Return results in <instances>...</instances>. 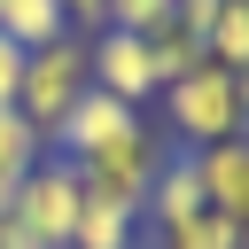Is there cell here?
<instances>
[{
  "label": "cell",
  "mask_w": 249,
  "mask_h": 249,
  "mask_svg": "<svg viewBox=\"0 0 249 249\" xmlns=\"http://www.w3.org/2000/svg\"><path fill=\"white\" fill-rule=\"evenodd\" d=\"M93 78H86V39L78 31H62V39H47V47H31L23 54V93H16V109L39 124V140L62 124V109L86 93Z\"/></svg>",
  "instance_id": "3"
},
{
  "label": "cell",
  "mask_w": 249,
  "mask_h": 249,
  "mask_svg": "<svg viewBox=\"0 0 249 249\" xmlns=\"http://www.w3.org/2000/svg\"><path fill=\"white\" fill-rule=\"evenodd\" d=\"M124 132H140V109H124V101H117V93H101V86H86V93L62 109V124L47 132V156H62V163H86V156L117 148Z\"/></svg>",
  "instance_id": "6"
},
{
  "label": "cell",
  "mask_w": 249,
  "mask_h": 249,
  "mask_svg": "<svg viewBox=\"0 0 249 249\" xmlns=\"http://www.w3.org/2000/svg\"><path fill=\"white\" fill-rule=\"evenodd\" d=\"M86 78H93L101 93H117L124 109H140V101H156V93H163L148 39H140V31H109V23L86 39Z\"/></svg>",
  "instance_id": "5"
},
{
  "label": "cell",
  "mask_w": 249,
  "mask_h": 249,
  "mask_svg": "<svg viewBox=\"0 0 249 249\" xmlns=\"http://www.w3.org/2000/svg\"><path fill=\"white\" fill-rule=\"evenodd\" d=\"M148 54H156V78H163V86L210 62V54H202V39H195L187 23H163V31H148Z\"/></svg>",
  "instance_id": "13"
},
{
  "label": "cell",
  "mask_w": 249,
  "mask_h": 249,
  "mask_svg": "<svg viewBox=\"0 0 249 249\" xmlns=\"http://www.w3.org/2000/svg\"><path fill=\"white\" fill-rule=\"evenodd\" d=\"M218 8H226V0H179V8H171V23H187L195 39H210V23H218ZM202 54H210V47H202Z\"/></svg>",
  "instance_id": "16"
},
{
  "label": "cell",
  "mask_w": 249,
  "mask_h": 249,
  "mask_svg": "<svg viewBox=\"0 0 249 249\" xmlns=\"http://www.w3.org/2000/svg\"><path fill=\"white\" fill-rule=\"evenodd\" d=\"M148 241V218L109 202V195H86L78 202V226H70V249H140Z\"/></svg>",
  "instance_id": "9"
},
{
  "label": "cell",
  "mask_w": 249,
  "mask_h": 249,
  "mask_svg": "<svg viewBox=\"0 0 249 249\" xmlns=\"http://www.w3.org/2000/svg\"><path fill=\"white\" fill-rule=\"evenodd\" d=\"M140 249H241V226H233L226 210H195V218H179V226H156Z\"/></svg>",
  "instance_id": "10"
},
{
  "label": "cell",
  "mask_w": 249,
  "mask_h": 249,
  "mask_svg": "<svg viewBox=\"0 0 249 249\" xmlns=\"http://www.w3.org/2000/svg\"><path fill=\"white\" fill-rule=\"evenodd\" d=\"M163 156H171V140H163L156 124H140V132H124L117 148L86 156L78 179H86V195H109V202H124V210H148V187H156Z\"/></svg>",
  "instance_id": "4"
},
{
  "label": "cell",
  "mask_w": 249,
  "mask_h": 249,
  "mask_svg": "<svg viewBox=\"0 0 249 249\" xmlns=\"http://www.w3.org/2000/svg\"><path fill=\"white\" fill-rule=\"evenodd\" d=\"M163 140L171 148H218V140H233V132H249L241 124V93H233V70L226 62H202V70H187V78H171L163 93Z\"/></svg>",
  "instance_id": "1"
},
{
  "label": "cell",
  "mask_w": 249,
  "mask_h": 249,
  "mask_svg": "<svg viewBox=\"0 0 249 249\" xmlns=\"http://www.w3.org/2000/svg\"><path fill=\"white\" fill-rule=\"evenodd\" d=\"M16 93H23V47L0 39V109H16Z\"/></svg>",
  "instance_id": "17"
},
{
  "label": "cell",
  "mask_w": 249,
  "mask_h": 249,
  "mask_svg": "<svg viewBox=\"0 0 249 249\" xmlns=\"http://www.w3.org/2000/svg\"><path fill=\"white\" fill-rule=\"evenodd\" d=\"M62 31H70L62 0H0V39H16L23 54L47 47V39H62Z\"/></svg>",
  "instance_id": "11"
},
{
  "label": "cell",
  "mask_w": 249,
  "mask_h": 249,
  "mask_svg": "<svg viewBox=\"0 0 249 249\" xmlns=\"http://www.w3.org/2000/svg\"><path fill=\"white\" fill-rule=\"evenodd\" d=\"M202 47H210V62H226V70H249V0H226Z\"/></svg>",
  "instance_id": "14"
},
{
  "label": "cell",
  "mask_w": 249,
  "mask_h": 249,
  "mask_svg": "<svg viewBox=\"0 0 249 249\" xmlns=\"http://www.w3.org/2000/svg\"><path fill=\"white\" fill-rule=\"evenodd\" d=\"M101 8H109V0H62V16H70V23H93V31H101Z\"/></svg>",
  "instance_id": "18"
},
{
  "label": "cell",
  "mask_w": 249,
  "mask_h": 249,
  "mask_svg": "<svg viewBox=\"0 0 249 249\" xmlns=\"http://www.w3.org/2000/svg\"><path fill=\"white\" fill-rule=\"evenodd\" d=\"M195 210H210V195H202V171H195V148H171L163 156V171H156V187H148V233L156 226H179V218H195Z\"/></svg>",
  "instance_id": "8"
},
{
  "label": "cell",
  "mask_w": 249,
  "mask_h": 249,
  "mask_svg": "<svg viewBox=\"0 0 249 249\" xmlns=\"http://www.w3.org/2000/svg\"><path fill=\"white\" fill-rule=\"evenodd\" d=\"M78 202H86V179H78V163H62V156H39V163L23 171V187L8 195V218H16V226L39 241V249H70Z\"/></svg>",
  "instance_id": "2"
},
{
  "label": "cell",
  "mask_w": 249,
  "mask_h": 249,
  "mask_svg": "<svg viewBox=\"0 0 249 249\" xmlns=\"http://www.w3.org/2000/svg\"><path fill=\"white\" fill-rule=\"evenodd\" d=\"M195 171H202L210 210H226L233 226H249V132H233V140L202 148V156H195Z\"/></svg>",
  "instance_id": "7"
},
{
  "label": "cell",
  "mask_w": 249,
  "mask_h": 249,
  "mask_svg": "<svg viewBox=\"0 0 249 249\" xmlns=\"http://www.w3.org/2000/svg\"><path fill=\"white\" fill-rule=\"evenodd\" d=\"M171 8H179V0H109V8H101V23H109V31H140V39H148V31H163V23H171Z\"/></svg>",
  "instance_id": "15"
},
{
  "label": "cell",
  "mask_w": 249,
  "mask_h": 249,
  "mask_svg": "<svg viewBox=\"0 0 249 249\" xmlns=\"http://www.w3.org/2000/svg\"><path fill=\"white\" fill-rule=\"evenodd\" d=\"M47 156V140H39V124L23 117V109H0V187L16 195L23 187V171Z\"/></svg>",
  "instance_id": "12"
},
{
  "label": "cell",
  "mask_w": 249,
  "mask_h": 249,
  "mask_svg": "<svg viewBox=\"0 0 249 249\" xmlns=\"http://www.w3.org/2000/svg\"><path fill=\"white\" fill-rule=\"evenodd\" d=\"M241 249H249V226H241Z\"/></svg>",
  "instance_id": "19"
}]
</instances>
